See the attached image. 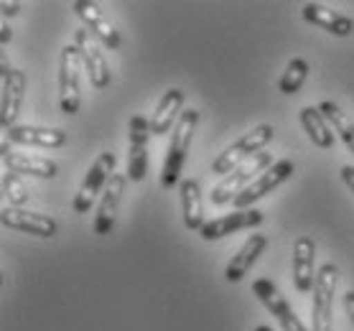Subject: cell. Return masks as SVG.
<instances>
[{
  "mask_svg": "<svg viewBox=\"0 0 354 331\" xmlns=\"http://www.w3.org/2000/svg\"><path fill=\"white\" fill-rule=\"evenodd\" d=\"M178 194H181V214H184V227L192 232H201L207 225L204 217V199H201V186L196 178H184L178 184Z\"/></svg>",
  "mask_w": 354,
  "mask_h": 331,
  "instance_id": "obj_22",
  "label": "cell"
},
{
  "mask_svg": "<svg viewBox=\"0 0 354 331\" xmlns=\"http://www.w3.org/2000/svg\"><path fill=\"white\" fill-rule=\"evenodd\" d=\"M13 39V33H10V28L6 23L0 26V44H3V46H6V44H8V41Z\"/></svg>",
  "mask_w": 354,
  "mask_h": 331,
  "instance_id": "obj_30",
  "label": "cell"
},
{
  "mask_svg": "<svg viewBox=\"0 0 354 331\" xmlns=\"http://www.w3.org/2000/svg\"><path fill=\"white\" fill-rule=\"evenodd\" d=\"M186 95L178 87H171L163 92V97L158 100L153 115H151V133L153 135H166L169 130L176 128L178 117H181V107H184Z\"/></svg>",
  "mask_w": 354,
  "mask_h": 331,
  "instance_id": "obj_20",
  "label": "cell"
},
{
  "mask_svg": "<svg viewBox=\"0 0 354 331\" xmlns=\"http://www.w3.org/2000/svg\"><path fill=\"white\" fill-rule=\"evenodd\" d=\"M342 181H344L354 194V166H342Z\"/></svg>",
  "mask_w": 354,
  "mask_h": 331,
  "instance_id": "obj_29",
  "label": "cell"
},
{
  "mask_svg": "<svg viewBox=\"0 0 354 331\" xmlns=\"http://www.w3.org/2000/svg\"><path fill=\"white\" fill-rule=\"evenodd\" d=\"M0 222L8 227V229H18V232L33 234V237H54L59 229L57 219L48 217V214H41V211H28V209H18V207H3L0 209Z\"/></svg>",
  "mask_w": 354,
  "mask_h": 331,
  "instance_id": "obj_12",
  "label": "cell"
},
{
  "mask_svg": "<svg viewBox=\"0 0 354 331\" xmlns=\"http://www.w3.org/2000/svg\"><path fill=\"white\" fill-rule=\"evenodd\" d=\"M8 140L16 146H36V148H62L66 143V133L62 128H39V125H16L10 128Z\"/></svg>",
  "mask_w": 354,
  "mask_h": 331,
  "instance_id": "obj_21",
  "label": "cell"
},
{
  "mask_svg": "<svg viewBox=\"0 0 354 331\" xmlns=\"http://www.w3.org/2000/svg\"><path fill=\"white\" fill-rule=\"evenodd\" d=\"M304 21L311 26H319L324 31H329L331 36H337V39H346L349 33L354 31V21L344 13H339L334 8H326L322 3H306L304 6Z\"/></svg>",
  "mask_w": 354,
  "mask_h": 331,
  "instance_id": "obj_19",
  "label": "cell"
},
{
  "mask_svg": "<svg viewBox=\"0 0 354 331\" xmlns=\"http://www.w3.org/2000/svg\"><path fill=\"white\" fill-rule=\"evenodd\" d=\"M82 57L74 44H66L59 57V105L64 115H77L82 105L80 92Z\"/></svg>",
  "mask_w": 354,
  "mask_h": 331,
  "instance_id": "obj_6",
  "label": "cell"
},
{
  "mask_svg": "<svg viewBox=\"0 0 354 331\" xmlns=\"http://www.w3.org/2000/svg\"><path fill=\"white\" fill-rule=\"evenodd\" d=\"M344 311H346V316H349V321H352V326H354V291L344 293Z\"/></svg>",
  "mask_w": 354,
  "mask_h": 331,
  "instance_id": "obj_28",
  "label": "cell"
},
{
  "mask_svg": "<svg viewBox=\"0 0 354 331\" xmlns=\"http://www.w3.org/2000/svg\"><path fill=\"white\" fill-rule=\"evenodd\" d=\"M196 125H199V110H184L181 117H178L176 128L171 130V140L169 148H166V161H163L161 171V186L163 189H174V186L181 184V171H184L186 155H189V148H192V138L196 133Z\"/></svg>",
  "mask_w": 354,
  "mask_h": 331,
  "instance_id": "obj_1",
  "label": "cell"
},
{
  "mask_svg": "<svg viewBox=\"0 0 354 331\" xmlns=\"http://www.w3.org/2000/svg\"><path fill=\"white\" fill-rule=\"evenodd\" d=\"M128 173H113L110 184H107L105 194L97 204L95 214V234L105 237L115 229V219H118V209H120L122 194H125V186H128Z\"/></svg>",
  "mask_w": 354,
  "mask_h": 331,
  "instance_id": "obj_15",
  "label": "cell"
},
{
  "mask_svg": "<svg viewBox=\"0 0 354 331\" xmlns=\"http://www.w3.org/2000/svg\"><path fill=\"white\" fill-rule=\"evenodd\" d=\"M74 46L80 49L82 66H84V72L89 74L92 87L105 89L107 84H110V79H113V74H110V64H107L105 54H102L100 41H97L87 28H80V31H74Z\"/></svg>",
  "mask_w": 354,
  "mask_h": 331,
  "instance_id": "obj_10",
  "label": "cell"
},
{
  "mask_svg": "<svg viewBox=\"0 0 354 331\" xmlns=\"http://www.w3.org/2000/svg\"><path fill=\"white\" fill-rule=\"evenodd\" d=\"M275 130L273 125H268V122H260L255 125L252 130H248L242 138H237L232 146H227L222 153L212 161V173L214 176H230L234 169H240L242 163H248L252 155H258L260 151H266V146L273 140Z\"/></svg>",
  "mask_w": 354,
  "mask_h": 331,
  "instance_id": "obj_2",
  "label": "cell"
},
{
  "mask_svg": "<svg viewBox=\"0 0 354 331\" xmlns=\"http://www.w3.org/2000/svg\"><path fill=\"white\" fill-rule=\"evenodd\" d=\"M0 128L8 133L10 128H16V117L21 113L26 97V74L21 69H13L8 64V59H3L0 64Z\"/></svg>",
  "mask_w": 354,
  "mask_h": 331,
  "instance_id": "obj_7",
  "label": "cell"
},
{
  "mask_svg": "<svg viewBox=\"0 0 354 331\" xmlns=\"http://www.w3.org/2000/svg\"><path fill=\"white\" fill-rule=\"evenodd\" d=\"M293 171H296V163L290 161V158H281V161H275L266 173H260L252 184L242 191L237 199H234V209H252V204L263 199V196L273 194L275 189L281 184H286L290 176H293Z\"/></svg>",
  "mask_w": 354,
  "mask_h": 331,
  "instance_id": "obj_9",
  "label": "cell"
},
{
  "mask_svg": "<svg viewBox=\"0 0 354 331\" xmlns=\"http://www.w3.org/2000/svg\"><path fill=\"white\" fill-rule=\"evenodd\" d=\"M3 196H6V202L8 207H18V209H24L28 199H31V191H28V186L24 184V178L13 173V171H6L3 173Z\"/></svg>",
  "mask_w": 354,
  "mask_h": 331,
  "instance_id": "obj_26",
  "label": "cell"
},
{
  "mask_svg": "<svg viewBox=\"0 0 354 331\" xmlns=\"http://www.w3.org/2000/svg\"><path fill=\"white\" fill-rule=\"evenodd\" d=\"M72 8H74V13L80 16L82 23H84V28H87L102 46H107V49H120V33L110 23V18L100 10L97 3H92V0H77V3H72Z\"/></svg>",
  "mask_w": 354,
  "mask_h": 331,
  "instance_id": "obj_14",
  "label": "cell"
},
{
  "mask_svg": "<svg viewBox=\"0 0 354 331\" xmlns=\"http://www.w3.org/2000/svg\"><path fill=\"white\" fill-rule=\"evenodd\" d=\"M306 77H308V62L301 57H293L288 64H286V72L281 74L278 92H283V95H296L298 89L304 87Z\"/></svg>",
  "mask_w": 354,
  "mask_h": 331,
  "instance_id": "obj_25",
  "label": "cell"
},
{
  "mask_svg": "<svg viewBox=\"0 0 354 331\" xmlns=\"http://www.w3.org/2000/svg\"><path fill=\"white\" fill-rule=\"evenodd\" d=\"M263 211L260 209H234L230 214H222V217L212 219L204 225L201 229V237L207 240V243H214V240H222L227 234H234V232H242V229H255V227L263 225Z\"/></svg>",
  "mask_w": 354,
  "mask_h": 331,
  "instance_id": "obj_13",
  "label": "cell"
},
{
  "mask_svg": "<svg viewBox=\"0 0 354 331\" xmlns=\"http://www.w3.org/2000/svg\"><path fill=\"white\" fill-rule=\"evenodd\" d=\"M339 267L334 263H324L316 273L314 301H311V331H334V291H337Z\"/></svg>",
  "mask_w": 354,
  "mask_h": 331,
  "instance_id": "obj_5",
  "label": "cell"
},
{
  "mask_svg": "<svg viewBox=\"0 0 354 331\" xmlns=\"http://www.w3.org/2000/svg\"><path fill=\"white\" fill-rule=\"evenodd\" d=\"M0 10H3L6 18H13L18 10H21V3H16V0H3V3H0Z\"/></svg>",
  "mask_w": 354,
  "mask_h": 331,
  "instance_id": "obj_27",
  "label": "cell"
},
{
  "mask_svg": "<svg viewBox=\"0 0 354 331\" xmlns=\"http://www.w3.org/2000/svg\"><path fill=\"white\" fill-rule=\"evenodd\" d=\"M255 331H273V329H270V326H258Z\"/></svg>",
  "mask_w": 354,
  "mask_h": 331,
  "instance_id": "obj_31",
  "label": "cell"
},
{
  "mask_svg": "<svg viewBox=\"0 0 354 331\" xmlns=\"http://www.w3.org/2000/svg\"><path fill=\"white\" fill-rule=\"evenodd\" d=\"M252 293H255L260 303H263V306H266L268 311L278 319V323L283 326V331H311V329H306V323L298 319L296 311L290 308V303L281 293V288H278L270 278H266V275L255 278V283H252Z\"/></svg>",
  "mask_w": 354,
  "mask_h": 331,
  "instance_id": "obj_8",
  "label": "cell"
},
{
  "mask_svg": "<svg viewBox=\"0 0 354 331\" xmlns=\"http://www.w3.org/2000/svg\"><path fill=\"white\" fill-rule=\"evenodd\" d=\"M319 110L324 113V117L329 120V125L334 128L339 138H342V143L349 148V153H354V120L349 115L337 105V102H331V100H324Z\"/></svg>",
  "mask_w": 354,
  "mask_h": 331,
  "instance_id": "obj_24",
  "label": "cell"
},
{
  "mask_svg": "<svg viewBox=\"0 0 354 331\" xmlns=\"http://www.w3.org/2000/svg\"><path fill=\"white\" fill-rule=\"evenodd\" d=\"M115 163H118V155L113 151H105V153L97 155L95 163L89 166L84 181H82L80 191L74 194V202H72L74 214H87L95 207L97 196L105 194L107 184H110V178L115 173Z\"/></svg>",
  "mask_w": 354,
  "mask_h": 331,
  "instance_id": "obj_4",
  "label": "cell"
},
{
  "mask_svg": "<svg viewBox=\"0 0 354 331\" xmlns=\"http://www.w3.org/2000/svg\"><path fill=\"white\" fill-rule=\"evenodd\" d=\"M3 166L6 171H13L18 176H33V178H54L59 173V166L48 158L28 153H16L10 151L8 143H3Z\"/></svg>",
  "mask_w": 354,
  "mask_h": 331,
  "instance_id": "obj_17",
  "label": "cell"
},
{
  "mask_svg": "<svg viewBox=\"0 0 354 331\" xmlns=\"http://www.w3.org/2000/svg\"><path fill=\"white\" fill-rule=\"evenodd\" d=\"M301 125L306 130V135L311 138V143L316 148H324V151H329L334 146V130L329 128V120L324 117V113L319 107L308 105L301 110Z\"/></svg>",
  "mask_w": 354,
  "mask_h": 331,
  "instance_id": "obj_23",
  "label": "cell"
},
{
  "mask_svg": "<svg viewBox=\"0 0 354 331\" xmlns=\"http://www.w3.org/2000/svg\"><path fill=\"white\" fill-rule=\"evenodd\" d=\"M273 163H275L273 153H268V151H260L258 155H252L248 163H242L240 169H234L230 176H225L214 189H212V194H209L212 204H214V207H222V204L234 202V199H237L260 173H266Z\"/></svg>",
  "mask_w": 354,
  "mask_h": 331,
  "instance_id": "obj_3",
  "label": "cell"
},
{
  "mask_svg": "<svg viewBox=\"0 0 354 331\" xmlns=\"http://www.w3.org/2000/svg\"><path fill=\"white\" fill-rule=\"evenodd\" d=\"M268 247V237L263 232H252L248 234V240L242 243V247L237 250V255H232V260L227 263L225 267V278L230 283H240L245 275H248V270L255 263H258V258L263 255V250Z\"/></svg>",
  "mask_w": 354,
  "mask_h": 331,
  "instance_id": "obj_18",
  "label": "cell"
},
{
  "mask_svg": "<svg viewBox=\"0 0 354 331\" xmlns=\"http://www.w3.org/2000/svg\"><path fill=\"white\" fill-rule=\"evenodd\" d=\"M316 243L314 237L301 234L293 243V285L298 293H311L316 283Z\"/></svg>",
  "mask_w": 354,
  "mask_h": 331,
  "instance_id": "obj_16",
  "label": "cell"
},
{
  "mask_svg": "<svg viewBox=\"0 0 354 331\" xmlns=\"http://www.w3.org/2000/svg\"><path fill=\"white\" fill-rule=\"evenodd\" d=\"M151 133V120L143 115H133L128 122V178L130 181H143L148 173V138Z\"/></svg>",
  "mask_w": 354,
  "mask_h": 331,
  "instance_id": "obj_11",
  "label": "cell"
}]
</instances>
